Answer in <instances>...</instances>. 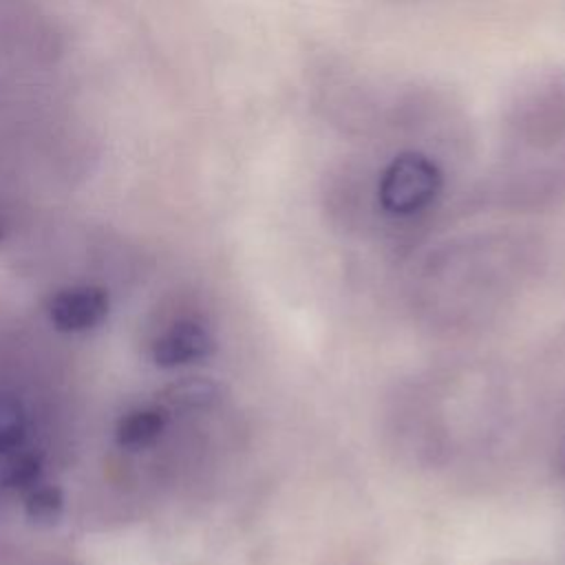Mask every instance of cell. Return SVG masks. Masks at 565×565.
Masks as SVG:
<instances>
[{
	"label": "cell",
	"instance_id": "6da1fadb",
	"mask_svg": "<svg viewBox=\"0 0 565 565\" xmlns=\"http://www.w3.org/2000/svg\"><path fill=\"white\" fill-rule=\"evenodd\" d=\"M497 185L510 196H545L565 185V71L525 79L499 130Z\"/></svg>",
	"mask_w": 565,
	"mask_h": 565
},
{
	"label": "cell",
	"instance_id": "7a4b0ae2",
	"mask_svg": "<svg viewBox=\"0 0 565 565\" xmlns=\"http://www.w3.org/2000/svg\"><path fill=\"white\" fill-rule=\"evenodd\" d=\"M377 205L391 216H413L428 210L444 188L439 161L424 148L402 146L375 170Z\"/></svg>",
	"mask_w": 565,
	"mask_h": 565
},
{
	"label": "cell",
	"instance_id": "3957f363",
	"mask_svg": "<svg viewBox=\"0 0 565 565\" xmlns=\"http://www.w3.org/2000/svg\"><path fill=\"white\" fill-rule=\"evenodd\" d=\"M212 353V335L196 320H179L168 327L154 342V360L161 366H179L203 360Z\"/></svg>",
	"mask_w": 565,
	"mask_h": 565
},
{
	"label": "cell",
	"instance_id": "277c9868",
	"mask_svg": "<svg viewBox=\"0 0 565 565\" xmlns=\"http://www.w3.org/2000/svg\"><path fill=\"white\" fill-rule=\"evenodd\" d=\"M106 307L108 298L102 289H68L53 298L51 318L60 329H86L104 318Z\"/></svg>",
	"mask_w": 565,
	"mask_h": 565
},
{
	"label": "cell",
	"instance_id": "5b68a950",
	"mask_svg": "<svg viewBox=\"0 0 565 565\" xmlns=\"http://www.w3.org/2000/svg\"><path fill=\"white\" fill-rule=\"evenodd\" d=\"M166 426V415L159 411L132 413L119 424V444L128 448L150 446Z\"/></svg>",
	"mask_w": 565,
	"mask_h": 565
},
{
	"label": "cell",
	"instance_id": "8992f818",
	"mask_svg": "<svg viewBox=\"0 0 565 565\" xmlns=\"http://www.w3.org/2000/svg\"><path fill=\"white\" fill-rule=\"evenodd\" d=\"M24 433V419L15 399H0V452L20 444Z\"/></svg>",
	"mask_w": 565,
	"mask_h": 565
},
{
	"label": "cell",
	"instance_id": "52a82bcc",
	"mask_svg": "<svg viewBox=\"0 0 565 565\" xmlns=\"http://www.w3.org/2000/svg\"><path fill=\"white\" fill-rule=\"evenodd\" d=\"M62 494L53 488H42L38 492H33L26 501V514L33 521H53L60 516L62 512Z\"/></svg>",
	"mask_w": 565,
	"mask_h": 565
}]
</instances>
